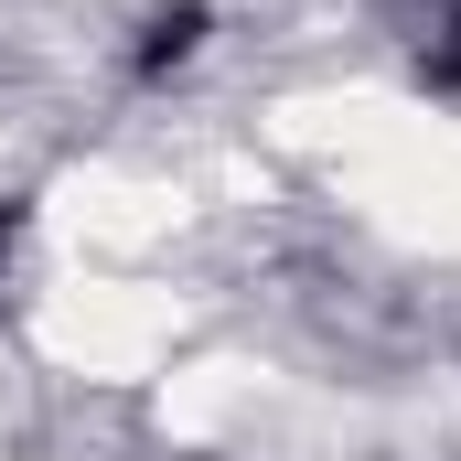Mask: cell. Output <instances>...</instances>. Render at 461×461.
Returning <instances> with one entry per match:
<instances>
[{
    "instance_id": "1",
    "label": "cell",
    "mask_w": 461,
    "mask_h": 461,
    "mask_svg": "<svg viewBox=\"0 0 461 461\" xmlns=\"http://www.w3.org/2000/svg\"><path fill=\"white\" fill-rule=\"evenodd\" d=\"M204 32H215V0H161V11L140 22V43H129V76H140V86L183 76V65L204 54Z\"/></svg>"
},
{
    "instance_id": "2",
    "label": "cell",
    "mask_w": 461,
    "mask_h": 461,
    "mask_svg": "<svg viewBox=\"0 0 461 461\" xmlns=\"http://www.w3.org/2000/svg\"><path fill=\"white\" fill-rule=\"evenodd\" d=\"M419 86L429 97H461V0H440L419 22Z\"/></svg>"
},
{
    "instance_id": "3",
    "label": "cell",
    "mask_w": 461,
    "mask_h": 461,
    "mask_svg": "<svg viewBox=\"0 0 461 461\" xmlns=\"http://www.w3.org/2000/svg\"><path fill=\"white\" fill-rule=\"evenodd\" d=\"M11 258H22V204H0V279H11Z\"/></svg>"
}]
</instances>
